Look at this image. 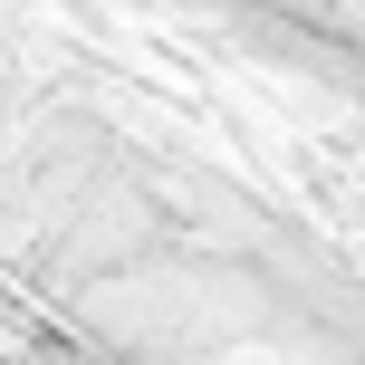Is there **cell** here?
I'll return each mask as SVG.
<instances>
[{
    "label": "cell",
    "mask_w": 365,
    "mask_h": 365,
    "mask_svg": "<svg viewBox=\"0 0 365 365\" xmlns=\"http://www.w3.org/2000/svg\"><path fill=\"white\" fill-rule=\"evenodd\" d=\"M10 365H106V356H87V346H19Z\"/></svg>",
    "instance_id": "obj_1"
}]
</instances>
